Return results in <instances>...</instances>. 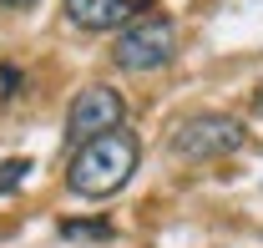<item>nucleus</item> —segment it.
Instances as JSON below:
<instances>
[{
	"label": "nucleus",
	"mask_w": 263,
	"mask_h": 248,
	"mask_svg": "<svg viewBox=\"0 0 263 248\" xmlns=\"http://www.w3.org/2000/svg\"><path fill=\"white\" fill-rule=\"evenodd\" d=\"M243 147V127L223 117V112H197L172 132V157L182 162H213V157H233Z\"/></svg>",
	"instance_id": "obj_3"
},
{
	"label": "nucleus",
	"mask_w": 263,
	"mask_h": 248,
	"mask_svg": "<svg viewBox=\"0 0 263 248\" xmlns=\"http://www.w3.org/2000/svg\"><path fill=\"white\" fill-rule=\"evenodd\" d=\"M111 127H122V96L111 92V86H86V92H76L71 112H66V142H71V147H86L91 137L111 132Z\"/></svg>",
	"instance_id": "obj_4"
},
{
	"label": "nucleus",
	"mask_w": 263,
	"mask_h": 248,
	"mask_svg": "<svg viewBox=\"0 0 263 248\" xmlns=\"http://www.w3.org/2000/svg\"><path fill=\"white\" fill-rule=\"evenodd\" d=\"M0 5H35V0H0Z\"/></svg>",
	"instance_id": "obj_9"
},
{
	"label": "nucleus",
	"mask_w": 263,
	"mask_h": 248,
	"mask_svg": "<svg viewBox=\"0 0 263 248\" xmlns=\"http://www.w3.org/2000/svg\"><path fill=\"white\" fill-rule=\"evenodd\" d=\"M66 15L81 31H117V26H132L137 15H147V0H66Z\"/></svg>",
	"instance_id": "obj_5"
},
{
	"label": "nucleus",
	"mask_w": 263,
	"mask_h": 248,
	"mask_svg": "<svg viewBox=\"0 0 263 248\" xmlns=\"http://www.w3.org/2000/svg\"><path fill=\"white\" fill-rule=\"evenodd\" d=\"M253 107H258V112H263V81H258V92H253Z\"/></svg>",
	"instance_id": "obj_8"
},
{
	"label": "nucleus",
	"mask_w": 263,
	"mask_h": 248,
	"mask_svg": "<svg viewBox=\"0 0 263 248\" xmlns=\"http://www.w3.org/2000/svg\"><path fill=\"white\" fill-rule=\"evenodd\" d=\"M172 56H177V26L167 15H157V10H147L132 26H122L117 46H111V61L122 71H162Z\"/></svg>",
	"instance_id": "obj_2"
},
{
	"label": "nucleus",
	"mask_w": 263,
	"mask_h": 248,
	"mask_svg": "<svg viewBox=\"0 0 263 248\" xmlns=\"http://www.w3.org/2000/svg\"><path fill=\"white\" fill-rule=\"evenodd\" d=\"M132 172H137V137H132L127 127H111V132H101L86 147L71 152L66 187L76 198H111V192L127 187Z\"/></svg>",
	"instance_id": "obj_1"
},
{
	"label": "nucleus",
	"mask_w": 263,
	"mask_h": 248,
	"mask_svg": "<svg viewBox=\"0 0 263 248\" xmlns=\"http://www.w3.org/2000/svg\"><path fill=\"white\" fill-rule=\"evenodd\" d=\"M61 238H101V243H106V238H111V228H106V223H61Z\"/></svg>",
	"instance_id": "obj_6"
},
{
	"label": "nucleus",
	"mask_w": 263,
	"mask_h": 248,
	"mask_svg": "<svg viewBox=\"0 0 263 248\" xmlns=\"http://www.w3.org/2000/svg\"><path fill=\"white\" fill-rule=\"evenodd\" d=\"M26 172H31V157H10V162H0V192H10Z\"/></svg>",
	"instance_id": "obj_7"
}]
</instances>
